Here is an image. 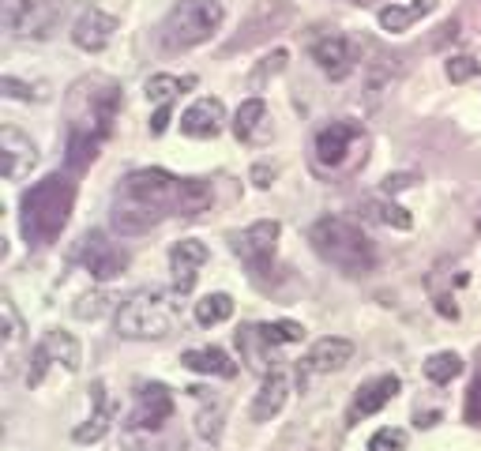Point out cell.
<instances>
[{
    "mask_svg": "<svg viewBox=\"0 0 481 451\" xmlns=\"http://www.w3.org/2000/svg\"><path fill=\"white\" fill-rule=\"evenodd\" d=\"M369 451H407V433L402 429H380V433H372Z\"/></svg>",
    "mask_w": 481,
    "mask_h": 451,
    "instance_id": "e575fe53",
    "label": "cell"
},
{
    "mask_svg": "<svg viewBox=\"0 0 481 451\" xmlns=\"http://www.w3.org/2000/svg\"><path fill=\"white\" fill-rule=\"evenodd\" d=\"M72 264H83V271H91V279L110 283V279H117V274H124V267H129V253H124L117 241H110L102 230H87L72 248Z\"/></svg>",
    "mask_w": 481,
    "mask_h": 451,
    "instance_id": "9c48e42d",
    "label": "cell"
},
{
    "mask_svg": "<svg viewBox=\"0 0 481 451\" xmlns=\"http://www.w3.org/2000/svg\"><path fill=\"white\" fill-rule=\"evenodd\" d=\"M459 372H463V358L455 354V350H437V354L425 361V376L433 384H451Z\"/></svg>",
    "mask_w": 481,
    "mask_h": 451,
    "instance_id": "f546056e",
    "label": "cell"
},
{
    "mask_svg": "<svg viewBox=\"0 0 481 451\" xmlns=\"http://www.w3.org/2000/svg\"><path fill=\"white\" fill-rule=\"evenodd\" d=\"M313 61L320 64L323 75L346 80V75L361 64V42H353L346 34H323L313 42Z\"/></svg>",
    "mask_w": 481,
    "mask_h": 451,
    "instance_id": "4fadbf2b",
    "label": "cell"
},
{
    "mask_svg": "<svg viewBox=\"0 0 481 451\" xmlns=\"http://www.w3.org/2000/svg\"><path fill=\"white\" fill-rule=\"evenodd\" d=\"M173 417V391L159 380L150 384H139L136 391V407L129 414V421H124V429L132 433H162V425Z\"/></svg>",
    "mask_w": 481,
    "mask_h": 451,
    "instance_id": "7c38bea8",
    "label": "cell"
},
{
    "mask_svg": "<svg viewBox=\"0 0 481 451\" xmlns=\"http://www.w3.org/2000/svg\"><path fill=\"white\" fill-rule=\"evenodd\" d=\"M169 113H173V106L155 110V117H150V136H162V132L169 129Z\"/></svg>",
    "mask_w": 481,
    "mask_h": 451,
    "instance_id": "ab89813d",
    "label": "cell"
},
{
    "mask_svg": "<svg viewBox=\"0 0 481 451\" xmlns=\"http://www.w3.org/2000/svg\"><path fill=\"white\" fill-rule=\"evenodd\" d=\"M110 433V395H106V384L94 380L91 384V417L72 433L75 444H98Z\"/></svg>",
    "mask_w": 481,
    "mask_h": 451,
    "instance_id": "44dd1931",
    "label": "cell"
},
{
    "mask_svg": "<svg viewBox=\"0 0 481 451\" xmlns=\"http://www.w3.org/2000/svg\"><path fill=\"white\" fill-rule=\"evenodd\" d=\"M365 147H369V136L361 129V120H332L323 124L313 139V166L320 173H346L353 166L365 162Z\"/></svg>",
    "mask_w": 481,
    "mask_h": 451,
    "instance_id": "52a82bcc",
    "label": "cell"
},
{
    "mask_svg": "<svg viewBox=\"0 0 481 451\" xmlns=\"http://www.w3.org/2000/svg\"><path fill=\"white\" fill-rule=\"evenodd\" d=\"M316 256L323 264L339 267L342 274H369L376 267V245L361 226H353L346 218H320L309 234Z\"/></svg>",
    "mask_w": 481,
    "mask_h": 451,
    "instance_id": "277c9868",
    "label": "cell"
},
{
    "mask_svg": "<svg viewBox=\"0 0 481 451\" xmlns=\"http://www.w3.org/2000/svg\"><path fill=\"white\" fill-rule=\"evenodd\" d=\"M188 395L199 403V410H196V433H199V440L218 444L222 421H226V398L222 395H211L207 388H188Z\"/></svg>",
    "mask_w": 481,
    "mask_h": 451,
    "instance_id": "ffe728a7",
    "label": "cell"
},
{
    "mask_svg": "<svg viewBox=\"0 0 481 451\" xmlns=\"http://www.w3.org/2000/svg\"><path fill=\"white\" fill-rule=\"evenodd\" d=\"M437 8H440V0H410V5H388V8H380L376 19H380V31L402 34V31H410L418 19L433 15Z\"/></svg>",
    "mask_w": 481,
    "mask_h": 451,
    "instance_id": "7402d4cb",
    "label": "cell"
},
{
    "mask_svg": "<svg viewBox=\"0 0 481 451\" xmlns=\"http://www.w3.org/2000/svg\"><path fill=\"white\" fill-rule=\"evenodd\" d=\"M267 132H271V120H267L264 98H248V102H241V110L234 117V136L241 143H264Z\"/></svg>",
    "mask_w": 481,
    "mask_h": 451,
    "instance_id": "cb8c5ba5",
    "label": "cell"
},
{
    "mask_svg": "<svg viewBox=\"0 0 481 451\" xmlns=\"http://www.w3.org/2000/svg\"><path fill=\"white\" fill-rule=\"evenodd\" d=\"M49 365H64L68 372H80L83 365V350L68 331H45L42 342L31 350V365H27V384L38 388L45 380V369Z\"/></svg>",
    "mask_w": 481,
    "mask_h": 451,
    "instance_id": "8fae6325",
    "label": "cell"
},
{
    "mask_svg": "<svg viewBox=\"0 0 481 451\" xmlns=\"http://www.w3.org/2000/svg\"><path fill=\"white\" fill-rule=\"evenodd\" d=\"M271 178H274V169H267V166H256V169H252V185H256V188H267Z\"/></svg>",
    "mask_w": 481,
    "mask_h": 451,
    "instance_id": "60d3db41",
    "label": "cell"
},
{
    "mask_svg": "<svg viewBox=\"0 0 481 451\" xmlns=\"http://www.w3.org/2000/svg\"><path fill=\"white\" fill-rule=\"evenodd\" d=\"M399 388H402V384H399L395 372H384V376H372V380H365V384L358 388V395H353L350 410H346V425H358V421L380 414V410H384L391 398L399 395Z\"/></svg>",
    "mask_w": 481,
    "mask_h": 451,
    "instance_id": "2e32d148",
    "label": "cell"
},
{
    "mask_svg": "<svg viewBox=\"0 0 481 451\" xmlns=\"http://www.w3.org/2000/svg\"><path fill=\"white\" fill-rule=\"evenodd\" d=\"M64 0H0V27L12 38L45 42L61 31Z\"/></svg>",
    "mask_w": 481,
    "mask_h": 451,
    "instance_id": "ba28073f",
    "label": "cell"
},
{
    "mask_svg": "<svg viewBox=\"0 0 481 451\" xmlns=\"http://www.w3.org/2000/svg\"><path fill=\"white\" fill-rule=\"evenodd\" d=\"M467 421L470 425H481V372L474 376V384L467 391Z\"/></svg>",
    "mask_w": 481,
    "mask_h": 451,
    "instance_id": "74e56055",
    "label": "cell"
},
{
    "mask_svg": "<svg viewBox=\"0 0 481 451\" xmlns=\"http://www.w3.org/2000/svg\"><path fill=\"white\" fill-rule=\"evenodd\" d=\"M237 350L245 354V361H248L252 369H260L264 376H267V372H274V361H271L274 346L264 339L260 323H248V328H241V331H237Z\"/></svg>",
    "mask_w": 481,
    "mask_h": 451,
    "instance_id": "484cf974",
    "label": "cell"
},
{
    "mask_svg": "<svg viewBox=\"0 0 481 451\" xmlns=\"http://www.w3.org/2000/svg\"><path fill=\"white\" fill-rule=\"evenodd\" d=\"M196 87V75H166V72H159V75H150L147 80V102H155V110H162V106H173L181 94H188Z\"/></svg>",
    "mask_w": 481,
    "mask_h": 451,
    "instance_id": "4316f807",
    "label": "cell"
},
{
    "mask_svg": "<svg viewBox=\"0 0 481 451\" xmlns=\"http://www.w3.org/2000/svg\"><path fill=\"white\" fill-rule=\"evenodd\" d=\"M278 237H283V226L274 218H260L252 222L248 230L234 234V253L241 256V264L252 271V274H267L274 267V248H278Z\"/></svg>",
    "mask_w": 481,
    "mask_h": 451,
    "instance_id": "30bf717a",
    "label": "cell"
},
{
    "mask_svg": "<svg viewBox=\"0 0 481 451\" xmlns=\"http://www.w3.org/2000/svg\"><path fill=\"white\" fill-rule=\"evenodd\" d=\"M0 91H5L8 98H19V102H42V98L49 94L42 83H23V80H15V75H5V80H0Z\"/></svg>",
    "mask_w": 481,
    "mask_h": 451,
    "instance_id": "d6a6232c",
    "label": "cell"
},
{
    "mask_svg": "<svg viewBox=\"0 0 481 451\" xmlns=\"http://www.w3.org/2000/svg\"><path fill=\"white\" fill-rule=\"evenodd\" d=\"M0 316H5V354L12 358V350H15L19 339H23V323H19V312H15V305H12L8 293H5V301H0Z\"/></svg>",
    "mask_w": 481,
    "mask_h": 451,
    "instance_id": "1f68e13d",
    "label": "cell"
},
{
    "mask_svg": "<svg viewBox=\"0 0 481 451\" xmlns=\"http://www.w3.org/2000/svg\"><path fill=\"white\" fill-rule=\"evenodd\" d=\"M350 358H353V342L350 339H320V342H313V350L305 354V361L297 365V380L305 384L309 376H320V372H339V369H346L350 365Z\"/></svg>",
    "mask_w": 481,
    "mask_h": 451,
    "instance_id": "e0dca14e",
    "label": "cell"
},
{
    "mask_svg": "<svg viewBox=\"0 0 481 451\" xmlns=\"http://www.w3.org/2000/svg\"><path fill=\"white\" fill-rule=\"evenodd\" d=\"M177 290H136L117 309V335L120 339H166L177 328Z\"/></svg>",
    "mask_w": 481,
    "mask_h": 451,
    "instance_id": "5b68a950",
    "label": "cell"
},
{
    "mask_svg": "<svg viewBox=\"0 0 481 451\" xmlns=\"http://www.w3.org/2000/svg\"><path fill=\"white\" fill-rule=\"evenodd\" d=\"M124 447L129 451H162L159 433H132V429H124Z\"/></svg>",
    "mask_w": 481,
    "mask_h": 451,
    "instance_id": "8d00e7d4",
    "label": "cell"
},
{
    "mask_svg": "<svg viewBox=\"0 0 481 451\" xmlns=\"http://www.w3.org/2000/svg\"><path fill=\"white\" fill-rule=\"evenodd\" d=\"M0 158H5V178H8V181H19L23 173L34 169L38 147L31 143V136H23L19 129L5 124V129H0Z\"/></svg>",
    "mask_w": 481,
    "mask_h": 451,
    "instance_id": "ac0fdd59",
    "label": "cell"
},
{
    "mask_svg": "<svg viewBox=\"0 0 481 451\" xmlns=\"http://www.w3.org/2000/svg\"><path fill=\"white\" fill-rule=\"evenodd\" d=\"M124 110V91L110 75H80L64 98V113H68V166L80 173L87 169L98 150L106 147L113 136V124Z\"/></svg>",
    "mask_w": 481,
    "mask_h": 451,
    "instance_id": "7a4b0ae2",
    "label": "cell"
},
{
    "mask_svg": "<svg viewBox=\"0 0 481 451\" xmlns=\"http://www.w3.org/2000/svg\"><path fill=\"white\" fill-rule=\"evenodd\" d=\"M110 293H87V297H80V305H75V316L80 320H98L106 309H110Z\"/></svg>",
    "mask_w": 481,
    "mask_h": 451,
    "instance_id": "d590c367",
    "label": "cell"
},
{
    "mask_svg": "<svg viewBox=\"0 0 481 451\" xmlns=\"http://www.w3.org/2000/svg\"><path fill=\"white\" fill-rule=\"evenodd\" d=\"M75 207V181L68 173H45L38 185H31L19 199V230L31 248L53 245Z\"/></svg>",
    "mask_w": 481,
    "mask_h": 451,
    "instance_id": "3957f363",
    "label": "cell"
},
{
    "mask_svg": "<svg viewBox=\"0 0 481 451\" xmlns=\"http://www.w3.org/2000/svg\"><path fill=\"white\" fill-rule=\"evenodd\" d=\"M286 395H290V380H286V376L283 372H267L264 376V388L256 391V398H252V421H271L278 410H283L286 407Z\"/></svg>",
    "mask_w": 481,
    "mask_h": 451,
    "instance_id": "603a6c76",
    "label": "cell"
},
{
    "mask_svg": "<svg viewBox=\"0 0 481 451\" xmlns=\"http://www.w3.org/2000/svg\"><path fill=\"white\" fill-rule=\"evenodd\" d=\"M215 204V192L199 178H173L166 169H132L113 192L110 222L120 237H139L169 215L196 218Z\"/></svg>",
    "mask_w": 481,
    "mask_h": 451,
    "instance_id": "6da1fadb",
    "label": "cell"
},
{
    "mask_svg": "<svg viewBox=\"0 0 481 451\" xmlns=\"http://www.w3.org/2000/svg\"><path fill=\"white\" fill-rule=\"evenodd\" d=\"M474 226H477V230H481V207H477V222H474Z\"/></svg>",
    "mask_w": 481,
    "mask_h": 451,
    "instance_id": "b9f144b4",
    "label": "cell"
},
{
    "mask_svg": "<svg viewBox=\"0 0 481 451\" xmlns=\"http://www.w3.org/2000/svg\"><path fill=\"white\" fill-rule=\"evenodd\" d=\"M418 178H414V173H395V178H388L384 181V196H391V192H402V188H410Z\"/></svg>",
    "mask_w": 481,
    "mask_h": 451,
    "instance_id": "f35d334b",
    "label": "cell"
},
{
    "mask_svg": "<svg viewBox=\"0 0 481 451\" xmlns=\"http://www.w3.org/2000/svg\"><path fill=\"white\" fill-rule=\"evenodd\" d=\"M211 260V248L196 237H185L169 248V271H173V290L177 293H192L196 290V274L204 271V264Z\"/></svg>",
    "mask_w": 481,
    "mask_h": 451,
    "instance_id": "5bb4252c",
    "label": "cell"
},
{
    "mask_svg": "<svg viewBox=\"0 0 481 451\" xmlns=\"http://www.w3.org/2000/svg\"><path fill=\"white\" fill-rule=\"evenodd\" d=\"M444 72H447L451 83H470L474 75H481V61H474V57H447Z\"/></svg>",
    "mask_w": 481,
    "mask_h": 451,
    "instance_id": "836d02e7",
    "label": "cell"
},
{
    "mask_svg": "<svg viewBox=\"0 0 481 451\" xmlns=\"http://www.w3.org/2000/svg\"><path fill=\"white\" fill-rule=\"evenodd\" d=\"M222 5L218 0H177L169 8V15L162 19V45L169 53H181V49H196L215 38V31L222 27Z\"/></svg>",
    "mask_w": 481,
    "mask_h": 451,
    "instance_id": "8992f818",
    "label": "cell"
},
{
    "mask_svg": "<svg viewBox=\"0 0 481 451\" xmlns=\"http://www.w3.org/2000/svg\"><path fill=\"white\" fill-rule=\"evenodd\" d=\"M365 211H369V218H376L380 226H391V230H410V226H414L410 211L399 207L395 199H369Z\"/></svg>",
    "mask_w": 481,
    "mask_h": 451,
    "instance_id": "f1b7e54d",
    "label": "cell"
},
{
    "mask_svg": "<svg viewBox=\"0 0 481 451\" xmlns=\"http://www.w3.org/2000/svg\"><path fill=\"white\" fill-rule=\"evenodd\" d=\"M230 316H234V297L230 293H207L204 301H196V323H204V328L226 323Z\"/></svg>",
    "mask_w": 481,
    "mask_h": 451,
    "instance_id": "83f0119b",
    "label": "cell"
},
{
    "mask_svg": "<svg viewBox=\"0 0 481 451\" xmlns=\"http://www.w3.org/2000/svg\"><path fill=\"white\" fill-rule=\"evenodd\" d=\"M185 369L192 372H204V376H222V380H230V376H237V361H230V354L218 346H204V350H188V354L181 358Z\"/></svg>",
    "mask_w": 481,
    "mask_h": 451,
    "instance_id": "d4e9b609",
    "label": "cell"
},
{
    "mask_svg": "<svg viewBox=\"0 0 481 451\" xmlns=\"http://www.w3.org/2000/svg\"><path fill=\"white\" fill-rule=\"evenodd\" d=\"M113 34H117V19L94 5L83 8L72 23V42H75V49H83V53H102L113 42Z\"/></svg>",
    "mask_w": 481,
    "mask_h": 451,
    "instance_id": "9a60e30c",
    "label": "cell"
},
{
    "mask_svg": "<svg viewBox=\"0 0 481 451\" xmlns=\"http://www.w3.org/2000/svg\"><path fill=\"white\" fill-rule=\"evenodd\" d=\"M226 124V106L218 98H196V102L181 113V132L188 139H215Z\"/></svg>",
    "mask_w": 481,
    "mask_h": 451,
    "instance_id": "d6986e66",
    "label": "cell"
},
{
    "mask_svg": "<svg viewBox=\"0 0 481 451\" xmlns=\"http://www.w3.org/2000/svg\"><path fill=\"white\" fill-rule=\"evenodd\" d=\"M260 331L271 346H286V342H301L305 339V328L293 320H274V323H260Z\"/></svg>",
    "mask_w": 481,
    "mask_h": 451,
    "instance_id": "4dcf8cb0",
    "label": "cell"
}]
</instances>
